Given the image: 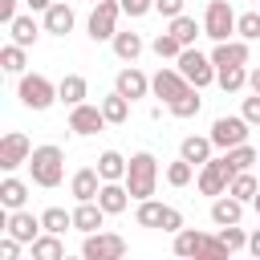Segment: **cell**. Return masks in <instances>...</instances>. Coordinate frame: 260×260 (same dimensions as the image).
Listing matches in <instances>:
<instances>
[{"mask_svg": "<svg viewBox=\"0 0 260 260\" xmlns=\"http://www.w3.org/2000/svg\"><path fill=\"white\" fill-rule=\"evenodd\" d=\"M98 203L106 207V215H122V211L130 207V191H126V179L102 183V191H98Z\"/></svg>", "mask_w": 260, "mask_h": 260, "instance_id": "ac0fdd59", "label": "cell"}, {"mask_svg": "<svg viewBox=\"0 0 260 260\" xmlns=\"http://www.w3.org/2000/svg\"><path fill=\"white\" fill-rule=\"evenodd\" d=\"M102 114H106V122H110V126H122V122L130 118V98H122L118 89H114V93H106V98H102Z\"/></svg>", "mask_w": 260, "mask_h": 260, "instance_id": "83f0119b", "label": "cell"}, {"mask_svg": "<svg viewBox=\"0 0 260 260\" xmlns=\"http://www.w3.org/2000/svg\"><path fill=\"white\" fill-rule=\"evenodd\" d=\"M187 85H191V81H187L179 69H158V73L150 77V93H154V98H162L167 106H171V102H175V98H179Z\"/></svg>", "mask_w": 260, "mask_h": 260, "instance_id": "5bb4252c", "label": "cell"}, {"mask_svg": "<svg viewBox=\"0 0 260 260\" xmlns=\"http://www.w3.org/2000/svg\"><path fill=\"white\" fill-rule=\"evenodd\" d=\"M248 252H252V256H256V260H260V228H256V232H252V236H248Z\"/></svg>", "mask_w": 260, "mask_h": 260, "instance_id": "681fc988", "label": "cell"}, {"mask_svg": "<svg viewBox=\"0 0 260 260\" xmlns=\"http://www.w3.org/2000/svg\"><path fill=\"white\" fill-rule=\"evenodd\" d=\"M175 69H179L195 89H207V85L215 81V73H219V69H215V61H211V57H203L195 45H187V49L175 57Z\"/></svg>", "mask_w": 260, "mask_h": 260, "instance_id": "277c9868", "label": "cell"}, {"mask_svg": "<svg viewBox=\"0 0 260 260\" xmlns=\"http://www.w3.org/2000/svg\"><path fill=\"white\" fill-rule=\"evenodd\" d=\"M28 175H32L37 187H57V183L65 179V150L53 146V142L32 146V154H28Z\"/></svg>", "mask_w": 260, "mask_h": 260, "instance_id": "6da1fadb", "label": "cell"}, {"mask_svg": "<svg viewBox=\"0 0 260 260\" xmlns=\"http://www.w3.org/2000/svg\"><path fill=\"white\" fill-rule=\"evenodd\" d=\"M41 223H45V232L65 236V232L73 228V211H65V207H45V211H41Z\"/></svg>", "mask_w": 260, "mask_h": 260, "instance_id": "e575fe53", "label": "cell"}, {"mask_svg": "<svg viewBox=\"0 0 260 260\" xmlns=\"http://www.w3.org/2000/svg\"><path fill=\"white\" fill-rule=\"evenodd\" d=\"M154 187H158V158L150 150L130 154V167H126V191H130V199L134 203L138 199H150Z\"/></svg>", "mask_w": 260, "mask_h": 260, "instance_id": "7a4b0ae2", "label": "cell"}, {"mask_svg": "<svg viewBox=\"0 0 260 260\" xmlns=\"http://www.w3.org/2000/svg\"><path fill=\"white\" fill-rule=\"evenodd\" d=\"M219 240H223V248H228V252L248 248V232H244L240 223H223V228H219Z\"/></svg>", "mask_w": 260, "mask_h": 260, "instance_id": "f35d334b", "label": "cell"}, {"mask_svg": "<svg viewBox=\"0 0 260 260\" xmlns=\"http://www.w3.org/2000/svg\"><path fill=\"white\" fill-rule=\"evenodd\" d=\"M252 126H260V93H252V98H244V110H240Z\"/></svg>", "mask_w": 260, "mask_h": 260, "instance_id": "f6af8a7d", "label": "cell"}, {"mask_svg": "<svg viewBox=\"0 0 260 260\" xmlns=\"http://www.w3.org/2000/svg\"><path fill=\"white\" fill-rule=\"evenodd\" d=\"M232 179H236V167H232V158L228 154H219V158H207L203 167H199V191L203 195H223L228 187H232Z\"/></svg>", "mask_w": 260, "mask_h": 260, "instance_id": "5b68a950", "label": "cell"}, {"mask_svg": "<svg viewBox=\"0 0 260 260\" xmlns=\"http://www.w3.org/2000/svg\"><path fill=\"white\" fill-rule=\"evenodd\" d=\"M81 256L85 260H122L126 256V240L118 232H89L81 240Z\"/></svg>", "mask_w": 260, "mask_h": 260, "instance_id": "52a82bcc", "label": "cell"}, {"mask_svg": "<svg viewBox=\"0 0 260 260\" xmlns=\"http://www.w3.org/2000/svg\"><path fill=\"white\" fill-rule=\"evenodd\" d=\"M183 4H187V0H154V12H162L167 20H175V16L183 12Z\"/></svg>", "mask_w": 260, "mask_h": 260, "instance_id": "bcb514c9", "label": "cell"}, {"mask_svg": "<svg viewBox=\"0 0 260 260\" xmlns=\"http://www.w3.org/2000/svg\"><path fill=\"white\" fill-rule=\"evenodd\" d=\"M24 65H28V49H24V45L12 41V45L0 49V69H4V73H24Z\"/></svg>", "mask_w": 260, "mask_h": 260, "instance_id": "d6a6232c", "label": "cell"}, {"mask_svg": "<svg viewBox=\"0 0 260 260\" xmlns=\"http://www.w3.org/2000/svg\"><path fill=\"white\" fill-rule=\"evenodd\" d=\"M102 223H106V207L98 199H85V203L73 207V232L89 236V232H102Z\"/></svg>", "mask_w": 260, "mask_h": 260, "instance_id": "9a60e30c", "label": "cell"}, {"mask_svg": "<svg viewBox=\"0 0 260 260\" xmlns=\"http://www.w3.org/2000/svg\"><path fill=\"white\" fill-rule=\"evenodd\" d=\"M171 32H175V37L183 41V49H187V45H195V37L203 32V24H195V16H187V12H179V16L171 20Z\"/></svg>", "mask_w": 260, "mask_h": 260, "instance_id": "d590c367", "label": "cell"}, {"mask_svg": "<svg viewBox=\"0 0 260 260\" xmlns=\"http://www.w3.org/2000/svg\"><path fill=\"white\" fill-rule=\"evenodd\" d=\"M4 232H8V236H16L20 244H32V240L45 232V223H41V215H32V211L16 207V211H8V223H4Z\"/></svg>", "mask_w": 260, "mask_h": 260, "instance_id": "7c38bea8", "label": "cell"}, {"mask_svg": "<svg viewBox=\"0 0 260 260\" xmlns=\"http://www.w3.org/2000/svg\"><path fill=\"white\" fill-rule=\"evenodd\" d=\"M24 203H28V183H20V179L8 171V179L0 183V207L16 211V207H24Z\"/></svg>", "mask_w": 260, "mask_h": 260, "instance_id": "cb8c5ba5", "label": "cell"}, {"mask_svg": "<svg viewBox=\"0 0 260 260\" xmlns=\"http://www.w3.org/2000/svg\"><path fill=\"white\" fill-rule=\"evenodd\" d=\"M223 154L232 158V167H236V171H252V162L260 158V154H256L248 142H240V146H232V150H223Z\"/></svg>", "mask_w": 260, "mask_h": 260, "instance_id": "60d3db41", "label": "cell"}, {"mask_svg": "<svg viewBox=\"0 0 260 260\" xmlns=\"http://www.w3.org/2000/svg\"><path fill=\"white\" fill-rule=\"evenodd\" d=\"M110 45H114V57H118V61H138V57H142V49H146L138 32H114V41H110Z\"/></svg>", "mask_w": 260, "mask_h": 260, "instance_id": "4316f807", "label": "cell"}, {"mask_svg": "<svg viewBox=\"0 0 260 260\" xmlns=\"http://www.w3.org/2000/svg\"><path fill=\"white\" fill-rule=\"evenodd\" d=\"M28 248H32V260H65V244L57 232H41Z\"/></svg>", "mask_w": 260, "mask_h": 260, "instance_id": "d4e9b609", "label": "cell"}, {"mask_svg": "<svg viewBox=\"0 0 260 260\" xmlns=\"http://www.w3.org/2000/svg\"><path fill=\"white\" fill-rule=\"evenodd\" d=\"M85 98H89V81H85L81 73H65V77L57 81V102H65L69 110H73V106H81Z\"/></svg>", "mask_w": 260, "mask_h": 260, "instance_id": "ffe728a7", "label": "cell"}, {"mask_svg": "<svg viewBox=\"0 0 260 260\" xmlns=\"http://www.w3.org/2000/svg\"><path fill=\"white\" fill-rule=\"evenodd\" d=\"M28 154H32V142H28L20 130H8V134L0 138V167H4V171L24 167V162H28Z\"/></svg>", "mask_w": 260, "mask_h": 260, "instance_id": "8fae6325", "label": "cell"}, {"mask_svg": "<svg viewBox=\"0 0 260 260\" xmlns=\"http://www.w3.org/2000/svg\"><path fill=\"white\" fill-rule=\"evenodd\" d=\"M236 32L244 37V41H260V12L252 8V12H240L236 16Z\"/></svg>", "mask_w": 260, "mask_h": 260, "instance_id": "ab89813d", "label": "cell"}, {"mask_svg": "<svg viewBox=\"0 0 260 260\" xmlns=\"http://www.w3.org/2000/svg\"><path fill=\"white\" fill-rule=\"evenodd\" d=\"M191 179H195V162H187V158L179 154V158L167 167V183H171V187H187Z\"/></svg>", "mask_w": 260, "mask_h": 260, "instance_id": "74e56055", "label": "cell"}, {"mask_svg": "<svg viewBox=\"0 0 260 260\" xmlns=\"http://www.w3.org/2000/svg\"><path fill=\"white\" fill-rule=\"evenodd\" d=\"M73 24H77L73 8L61 4V0H53V8L45 12V32H49V37H65V32H73Z\"/></svg>", "mask_w": 260, "mask_h": 260, "instance_id": "44dd1931", "label": "cell"}, {"mask_svg": "<svg viewBox=\"0 0 260 260\" xmlns=\"http://www.w3.org/2000/svg\"><path fill=\"white\" fill-rule=\"evenodd\" d=\"M240 219H244V203H240L232 191H223V195L211 199V223H215V228H223V223H240Z\"/></svg>", "mask_w": 260, "mask_h": 260, "instance_id": "d6986e66", "label": "cell"}, {"mask_svg": "<svg viewBox=\"0 0 260 260\" xmlns=\"http://www.w3.org/2000/svg\"><path fill=\"white\" fill-rule=\"evenodd\" d=\"M240 203H252L256 199V191H260V183L252 179V171H236V179H232V187H228Z\"/></svg>", "mask_w": 260, "mask_h": 260, "instance_id": "8d00e7d4", "label": "cell"}, {"mask_svg": "<svg viewBox=\"0 0 260 260\" xmlns=\"http://www.w3.org/2000/svg\"><path fill=\"white\" fill-rule=\"evenodd\" d=\"M162 211H167V203L138 199V207H134V223H138V228H162Z\"/></svg>", "mask_w": 260, "mask_h": 260, "instance_id": "1f68e13d", "label": "cell"}, {"mask_svg": "<svg viewBox=\"0 0 260 260\" xmlns=\"http://www.w3.org/2000/svg\"><path fill=\"white\" fill-rule=\"evenodd\" d=\"M232 32H236V12H232V4H228V0H211L207 12H203V37H211V41H232Z\"/></svg>", "mask_w": 260, "mask_h": 260, "instance_id": "9c48e42d", "label": "cell"}, {"mask_svg": "<svg viewBox=\"0 0 260 260\" xmlns=\"http://www.w3.org/2000/svg\"><path fill=\"white\" fill-rule=\"evenodd\" d=\"M150 49H154V57H158V61H175V57L183 53V41L167 28V32H158V37L150 41Z\"/></svg>", "mask_w": 260, "mask_h": 260, "instance_id": "836d02e7", "label": "cell"}, {"mask_svg": "<svg viewBox=\"0 0 260 260\" xmlns=\"http://www.w3.org/2000/svg\"><path fill=\"white\" fill-rule=\"evenodd\" d=\"M126 167H130V158H122L118 150H102V154H98V171H102V179H106V183L126 179Z\"/></svg>", "mask_w": 260, "mask_h": 260, "instance_id": "f1b7e54d", "label": "cell"}, {"mask_svg": "<svg viewBox=\"0 0 260 260\" xmlns=\"http://www.w3.org/2000/svg\"><path fill=\"white\" fill-rule=\"evenodd\" d=\"M248 118L244 114H219L215 122H211V142H215V150H232V146H240V142H248Z\"/></svg>", "mask_w": 260, "mask_h": 260, "instance_id": "8992f818", "label": "cell"}, {"mask_svg": "<svg viewBox=\"0 0 260 260\" xmlns=\"http://www.w3.org/2000/svg\"><path fill=\"white\" fill-rule=\"evenodd\" d=\"M41 32H45V24H37L32 12H28V16H16V20L8 24V37H12L16 45H24V49H32V45L41 41Z\"/></svg>", "mask_w": 260, "mask_h": 260, "instance_id": "7402d4cb", "label": "cell"}, {"mask_svg": "<svg viewBox=\"0 0 260 260\" xmlns=\"http://www.w3.org/2000/svg\"><path fill=\"white\" fill-rule=\"evenodd\" d=\"M199 106H203L199 89H195V85H187V89H183V93H179V98H175L167 110H171L175 118H195V114H199Z\"/></svg>", "mask_w": 260, "mask_h": 260, "instance_id": "4dcf8cb0", "label": "cell"}, {"mask_svg": "<svg viewBox=\"0 0 260 260\" xmlns=\"http://www.w3.org/2000/svg\"><path fill=\"white\" fill-rule=\"evenodd\" d=\"M118 4H122V12H126V16H134V20H138V16H146V12H154V0H118Z\"/></svg>", "mask_w": 260, "mask_h": 260, "instance_id": "b9f144b4", "label": "cell"}, {"mask_svg": "<svg viewBox=\"0 0 260 260\" xmlns=\"http://www.w3.org/2000/svg\"><path fill=\"white\" fill-rule=\"evenodd\" d=\"M215 85H219L223 93H240V89L248 85V69H244V65H223V69L215 73Z\"/></svg>", "mask_w": 260, "mask_h": 260, "instance_id": "f546056e", "label": "cell"}, {"mask_svg": "<svg viewBox=\"0 0 260 260\" xmlns=\"http://www.w3.org/2000/svg\"><path fill=\"white\" fill-rule=\"evenodd\" d=\"M118 16H122V4L118 0H93V12H89V41H114L118 32Z\"/></svg>", "mask_w": 260, "mask_h": 260, "instance_id": "ba28073f", "label": "cell"}, {"mask_svg": "<svg viewBox=\"0 0 260 260\" xmlns=\"http://www.w3.org/2000/svg\"><path fill=\"white\" fill-rule=\"evenodd\" d=\"M106 126H110V122H106L102 106H89V102H81V106H73V110H69V130H73V134H81V138H89V134L106 130Z\"/></svg>", "mask_w": 260, "mask_h": 260, "instance_id": "30bf717a", "label": "cell"}, {"mask_svg": "<svg viewBox=\"0 0 260 260\" xmlns=\"http://www.w3.org/2000/svg\"><path fill=\"white\" fill-rule=\"evenodd\" d=\"M211 150H215L211 134H207V138H199V134H187V138L179 142V154H183L187 162H195V167H203V162L211 158Z\"/></svg>", "mask_w": 260, "mask_h": 260, "instance_id": "603a6c76", "label": "cell"}, {"mask_svg": "<svg viewBox=\"0 0 260 260\" xmlns=\"http://www.w3.org/2000/svg\"><path fill=\"white\" fill-rule=\"evenodd\" d=\"M16 4H20V0H0V20H4V24L16 20Z\"/></svg>", "mask_w": 260, "mask_h": 260, "instance_id": "7dc6e473", "label": "cell"}, {"mask_svg": "<svg viewBox=\"0 0 260 260\" xmlns=\"http://www.w3.org/2000/svg\"><path fill=\"white\" fill-rule=\"evenodd\" d=\"M203 244H207V236L199 228H179L175 232V256H203Z\"/></svg>", "mask_w": 260, "mask_h": 260, "instance_id": "484cf974", "label": "cell"}, {"mask_svg": "<svg viewBox=\"0 0 260 260\" xmlns=\"http://www.w3.org/2000/svg\"><path fill=\"white\" fill-rule=\"evenodd\" d=\"M16 98H20L24 110H49V106L57 102V85H53L45 73H20Z\"/></svg>", "mask_w": 260, "mask_h": 260, "instance_id": "3957f363", "label": "cell"}, {"mask_svg": "<svg viewBox=\"0 0 260 260\" xmlns=\"http://www.w3.org/2000/svg\"><path fill=\"white\" fill-rule=\"evenodd\" d=\"M248 57H252V49H248L244 37L240 41H215V49H211L215 69H223V65H248Z\"/></svg>", "mask_w": 260, "mask_h": 260, "instance_id": "2e32d148", "label": "cell"}, {"mask_svg": "<svg viewBox=\"0 0 260 260\" xmlns=\"http://www.w3.org/2000/svg\"><path fill=\"white\" fill-rule=\"evenodd\" d=\"M102 171L98 167H81L73 179H69V191H73V199L77 203H85V199H98V191H102Z\"/></svg>", "mask_w": 260, "mask_h": 260, "instance_id": "e0dca14e", "label": "cell"}, {"mask_svg": "<svg viewBox=\"0 0 260 260\" xmlns=\"http://www.w3.org/2000/svg\"><path fill=\"white\" fill-rule=\"evenodd\" d=\"M252 207H256V215H260V191H256V199H252Z\"/></svg>", "mask_w": 260, "mask_h": 260, "instance_id": "816d5d0a", "label": "cell"}, {"mask_svg": "<svg viewBox=\"0 0 260 260\" xmlns=\"http://www.w3.org/2000/svg\"><path fill=\"white\" fill-rule=\"evenodd\" d=\"M0 260H20V240L8 236V232H4V240H0Z\"/></svg>", "mask_w": 260, "mask_h": 260, "instance_id": "7bdbcfd3", "label": "cell"}, {"mask_svg": "<svg viewBox=\"0 0 260 260\" xmlns=\"http://www.w3.org/2000/svg\"><path fill=\"white\" fill-rule=\"evenodd\" d=\"M114 89L122 93V98H130V102H138V98H146L150 93V77L142 73V69H134V61L114 77Z\"/></svg>", "mask_w": 260, "mask_h": 260, "instance_id": "4fadbf2b", "label": "cell"}, {"mask_svg": "<svg viewBox=\"0 0 260 260\" xmlns=\"http://www.w3.org/2000/svg\"><path fill=\"white\" fill-rule=\"evenodd\" d=\"M248 85H252V93H260V65L248 69Z\"/></svg>", "mask_w": 260, "mask_h": 260, "instance_id": "f907efd6", "label": "cell"}, {"mask_svg": "<svg viewBox=\"0 0 260 260\" xmlns=\"http://www.w3.org/2000/svg\"><path fill=\"white\" fill-rule=\"evenodd\" d=\"M179 228H183V211H179V207H167V211H162V232L175 236Z\"/></svg>", "mask_w": 260, "mask_h": 260, "instance_id": "ee69618b", "label": "cell"}, {"mask_svg": "<svg viewBox=\"0 0 260 260\" xmlns=\"http://www.w3.org/2000/svg\"><path fill=\"white\" fill-rule=\"evenodd\" d=\"M256 4H260V0H256Z\"/></svg>", "mask_w": 260, "mask_h": 260, "instance_id": "f5cc1de1", "label": "cell"}, {"mask_svg": "<svg viewBox=\"0 0 260 260\" xmlns=\"http://www.w3.org/2000/svg\"><path fill=\"white\" fill-rule=\"evenodd\" d=\"M28 4V12H49L53 8V0H24Z\"/></svg>", "mask_w": 260, "mask_h": 260, "instance_id": "c3c4849f", "label": "cell"}]
</instances>
